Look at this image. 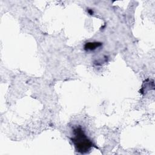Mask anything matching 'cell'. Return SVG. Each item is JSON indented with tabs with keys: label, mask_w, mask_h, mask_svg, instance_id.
Masks as SVG:
<instances>
[{
	"label": "cell",
	"mask_w": 155,
	"mask_h": 155,
	"mask_svg": "<svg viewBox=\"0 0 155 155\" xmlns=\"http://www.w3.org/2000/svg\"><path fill=\"white\" fill-rule=\"evenodd\" d=\"M73 136L71 138L76 150L80 153H85L92 147L91 141L87 137L81 127H76L73 131Z\"/></svg>",
	"instance_id": "1"
},
{
	"label": "cell",
	"mask_w": 155,
	"mask_h": 155,
	"mask_svg": "<svg viewBox=\"0 0 155 155\" xmlns=\"http://www.w3.org/2000/svg\"><path fill=\"white\" fill-rule=\"evenodd\" d=\"M102 45V43L98 42H88L85 44L84 49L85 50H94L96 48Z\"/></svg>",
	"instance_id": "2"
}]
</instances>
